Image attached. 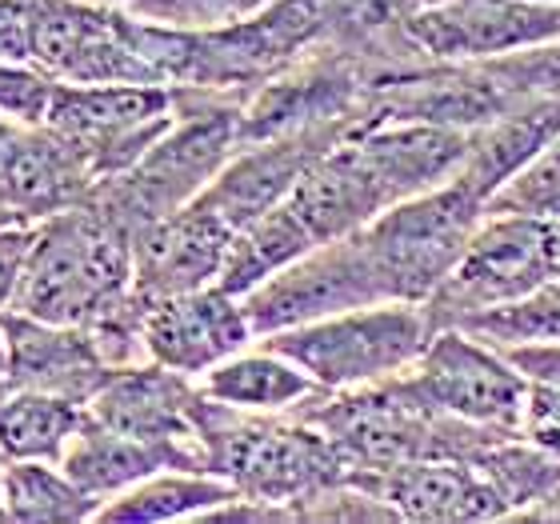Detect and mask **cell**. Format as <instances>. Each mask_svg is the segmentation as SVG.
<instances>
[{
  "label": "cell",
  "instance_id": "1",
  "mask_svg": "<svg viewBox=\"0 0 560 524\" xmlns=\"http://www.w3.org/2000/svg\"><path fill=\"white\" fill-rule=\"evenodd\" d=\"M132 296L129 224L105 209H60L36 229L9 304L48 325L89 328Z\"/></svg>",
  "mask_w": 560,
  "mask_h": 524
},
{
  "label": "cell",
  "instance_id": "2",
  "mask_svg": "<svg viewBox=\"0 0 560 524\" xmlns=\"http://www.w3.org/2000/svg\"><path fill=\"white\" fill-rule=\"evenodd\" d=\"M272 412H236L217 400H200V444L209 473L224 477L245 501L289 509L349 485L352 465L332 436L308 420H269Z\"/></svg>",
  "mask_w": 560,
  "mask_h": 524
},
{
  "label": "cell",
  "instance_id": "3",
  "mask_svg": "<svg viewBox=\"0 0 560 524\" xmlns=\"http://www.w3.org/2000/svg\"><path fill=\"white\" fill-rule=\"evenodd\" d=\"M429 337L432 325L424 304L376 301L308 325L280 328L260 340L301 364L325 393H345L405 376L420 361Z\"/></svg>",
  "mask_w": 560,
  "mask_h": 524
},
{
  "label": "cell",
  "instance_id": "4",
  "mask_svg": "<svg viewBox=\"0 0 560 524\" xmlns=\"http://www.w3.org/2000/svg\"><path fill=\"white\" fill-rule=\"evenodd\" d=\"M480 217L485 205L448 181L388 205L376 221L364 224L361 241L385 301H429L460 260Z\"/></svg>",
  "mask_w": 560,
  "mask_h": 524
},
{
  "label": "cell",
  "instance_id": "5",
  "mask_svg": "<svg viewBox=\"0 0 560 524\" xmlns=\"http://www.w3.org/2000/svg\"><path fill=\"white\" fill-rule=\"evenodd\" d=\"M557 277L560 224L513 217V212H485L453 272L424 301V313H429L432 333L460 328L468 316L516 301Z\"/></svg>",
  "mask_w": 560,
  "mask_h": 524
},
{
  "label": "cell",
  "instance_id": "6",
  "mask_svg": "<svg viewBox=\"0 0 560 524\" xmlns=\"http://www.w3.org/2000/svg\"><path fill=\"white\" fill-rule=\"evenodd\" d=\"M236 144H241L236 113H224V108L192 113L164 132L129 173L108 176L113 188H108L105 212H113L120 224H129L137 233L164 212L197 200L212 176L233 161Z\"/></svg>",
  "mask_w": 560,
  "mask_h": 524
},
{
  "label": "cell",
  "instance_id": "7",
  "mask_svg": "<svg viewBox=\"0 0 560 524\" xmlns=\"http://www.w3.org/2000/svg\"><path fill=\"white\" fill-rule=\"evenodd\" d=\"M176 96L164 84L57 81L48 125L81 152L93 176H120L173 129Z\"/></svg>",
  "mask_w": 560,
  "mask_h": 524
},
{
  "label": "cell",
  "instance_id": "8",
  "mask_svg": "<svg viewBox=\"0 0 560 524\" xmlns=\"http://www.w3.org/2000/svg\"><path fill=\"white\" fill-rule=\"evenodd\" d=\"M405 381L444 417L492 432H521L528 381L501 349L468 337L465 328H436Z\"/></svg>",
  "mask_w": 560,
  "mask_h": 524
},
{
  "label": "cell",
  "instance_id": "9",
  "mask_svg": "<svg viewBox=\"0 0 560 524\" xmlns=\"http://www.w3.org/2000/svg\"><path fill=\"white\" fill-rule=\"evenodd\" d=\"M385 301V292L376 284V272L364 253L361 229L352 236L316 245L301 260L284 265L269 280H260L257 289L245 292L241 304L248 313V325L257 337H269L280 328H296L308 321L332 313H349L361 304Z\"/></svg>",
  "mask_w": 560,
  "mask_h": 524
},
{
  "label": "cell",
  "instance_id": "10",
  "mask_svg": "<svg viewBox=\"0 0 560 524\" xmlns=\"http://www.w3.org/2000/svg\"><path fill=\"white\" fill-rule=\"evenodd\" d=\"M409 33L436 65H480L560 40V4L441 0L412 12Z\"/></svg>",
  "mask_w": 560,
  "mask_h": 524
},
{
  "label": "cell",
  "instance_id": "11",
  "mask_svg": "<svg viewBox=\"0 0 560 524\" xmlns=\"http://www.w3.org/2000/svg\"><path fill=\"white\" fill-rule=\"evenodd\" d=\"M140 340L149 361L173 373L205 376L233 352L248 349L257 333L248 325L241 296L224 292L221 284H209V289L176 292L144 304Z\"/></svg>",
  "mask_w": 560,
  "mask_h": 524
},
{
  "label": "cell",
  "instance_id": "12",
  "mask_svg": "<svg viewBox=\"0 0 560 524\" xmlns=\"http://www.w3.org/2000/svg\"><path fill=\"white\" fill-rule=\"evenodd\" d=\"M233 233V224L221 221L200 200H188L149 221L132 233V292L152 304L161 296L217 284Z\"/></svg>",
  "mask_w": 560,
  "mask_h": 524
},
{
  "label": "cell",
  "instance_id": "13",
  "mask_svg": "<svg viewBox=\"0 0 560 524\" xmlns=\"http://www.w3.org/2000/svg\"><path fill=\"white\" fill-rule=\"evenodd\" d=\"M192 376L173 373L164 364H120L101 381L84 412L93 424L140 441H168V444H200V385H188Z\"/></svg>",
  "mask_w": 560,
  "mask_h": 524
},
{
  "label": "cell",
  "instance_id": "14",
  "mask_svg": "<svg viewBox=\"0 0 560 524\" xmlns=\"http://www.w3.org/2000/svg\"><path fill=\"white\" fill-rule=\"evenodd\" d=\"M349 485H361L385 501L397 521H509L501 492L480 477L468 461H405L393 468L352 473Z\"/></svg>",
  "mask_w": 560,
  "mask_h": 524
},
{
  "label": "cell",
  "instance_id": "15",
  "mask_svg": "<svg viewBox=\"0 0 560 524\" xmlns=\"http://www.w3.org/2000/svg\"><path fill=\"white\" fill-rule=\"evenodd\" d=\"M0 333L9 349V388H40L84 405L113 373L93 337L77 325H48L9 308L0 313Z\"/></svg>",
  "mask_w": 560,
  "mask_h": 524
},
{
  "label": "cell",
  "instance_id": "16",
  "mask_svg": "<svg viewBox=\"0 0 560 524\" xmlns=\"http://www.w3.org/2000/svg\"><path fill=\"white\" fill-rule=\"evenodd\" d=\"M284 205L304 224V233L313 236V245H328L376 221L393 205V197L373 176V168L361 161V152L340 137L332 149L320 152L304 168Z\"/></svg>",
  "mask_w": 560,
  "mask_h": 524
},
{
  "label": "cell",
  "instance_id": "17",
  "mask_svg": "<svg viewBox=\"0 0 560 524\" xmlns=\"http://www.w3.org/2000/svg\"><path fill=\"white\" fill-rule=\"evenodd\" d=\"M60 468L89 497L105 504L113 497H120V492H129L140 480L164 473V468H200V473H209V461H205V449H192V444L140 441V436H125V432L101 429L93 420H84V429L72 436V444L60 456Z\"/></svg>",
  "mask_w": 560,
  "mask_h": 524
},
{
  "label": "cell",
  "instance_id": "18",
  "mask_svg": "<svg viewBox=\"0 0 560 524\" xmlns=\"http://www.w3.org/2000/svg\"><path fill=\"white\" fill-rule=\"evenodd\" d=\"M560 132V96H525L497 113L492 120L468 129V152L456 185L468 188L472 197L485 200L521 168V164L540 152Z\"/></svg>",
  "mask_w": 560,
  "mask_h": 524
},
{
  "label": "cell",
  "instance_id": "19",
  "mask_svg": "<svg viewBox=\"0 0 560 524\" xmlns=\"http://www.w3.org/2000/svg\"><path fill=\"white\" fill-rule=\"evenodd\" d=\"M197 385L217 405H229L236 412H272V417L308 405L316 393H325L301 364H292L284 352L269 349L265 340L260 349L233 352L229 361L197 376Z\"/></svg>",
  "mask_w": 560,
  "mask_h": 524
},
{
  "label": "cell",
  "instance_id": "20",
  "mask_svg": "<svg viewBox=\"0 0 560 524\" xmlns=\"http://www.w3.org/2000/svg\"><path fill=\"white\" fill-rule=\"evenodd\" d=\"M241 492L217 473H200V468H164L156 477L140 480L129 492H120L113 501L101 504L96 521L113 524H161V521H188V516H205L221 504L236 501Z\"/></svg>",
  "mask_w": 560,
  "mask_h": 524
},
{
  "label": "cell",
  "instance_id": "21",
  "mask_svg": "<svg viewBox=\"0 0 560 524\" xmlns=\"http://www.w3.org/2000/svg\"><path fill=\"white\" fill-rule=\"evenodd\" d=\"M81 400L40 388H9L0 393V453L9 461H52L60 465L72 436L84 429Z\"/></svg>",
  "mask_w": 560,
  "mask_h": 524
},
{
  "label": "cell",
  "instance_id": "22",
  "mask_svg": "<svg viewBox=\"0 0 560 524\" xmlns=\"http://www.w3.org/2000/svg\"><path fill=\"white\" fill-rule=\"evenodd\" d=\"M468 465L501 492L509 516H533L540 504H549L560 492V456L533 444L521 432L489 441L480 453H472Z\"/></svg>",
  "mask_w": 560,
  "mask_h": 524
},
{
  "label": "cell",
  "instance_id": "23",
  "mask_svg": "<svg viewBox=\"0 0 560 524\" xmlns=\"http://www.w3.org/2000/svg\"><path fill=\"white\" fill-rule=\"evenodd\" d=\"M0 509L9 521L28 524H69L96 521L101 501L77 485L52 461H9L0 480Z\"/></svg>",
  "mask_w": 560,
  "mask_h": 524
},
{
  "label": "cell",
  "instance_id": "24",
  "mask_svg": "<svg viewBox=\"0 0 560 524\" xmlns=\"http://www.w3.org/2000/svg\"><path fill=\"white\" fill-rule=\"evenodd\" d=\"M468 337L485 340L492 349H516L533 340H560V277L525 292L509 304L485 308L460 325Z\"/></svg>",
  "mask_w": 560,
  "mask_h": 524
},
{
  "label": "cell",
  "instance_id": "25",
  "mask_svg": "<svg viewBox=\"0 0 560 524\" xmlns=\"http://www.w3.org/2000/svg\"><path fill=\"white\" fill-rule=\"evenodd\" d=\"M485 212H513L560 224V132L485 200Z\"/></svg>",
  "mask_w": 560,
  "mask_h": 524
},
{
  "label": "cell",
  "instance_id": "26",
  "mask_svg": "<svg viewBox=\"0 0 560 524\" xmlns=\"http://www.w3.org/2000/svg\"><path fill=\"white\" fill-rule=\"evenodd\" d=\"M412 0H332L325 33L357 53H388L397 36H412Z\"/></svg>",
  "mask_w": 560,
  "mask_h": 524
},
{
  "label": "cell",
  "instance_id": "27",
  "mask_svg": "<svg viewBox=\"0 0 560 524\" xmlns=\"http://www.w3.org/2000/svg\"><path fill=\"white\" fill-rule=\"evenodd\" d=\"M52 96H57V77H48L36 65L0 60V117L4 120H16L24 129H45Z\"/></svg>",
  "mask_w": 560,
  "mask_h": 524
},
{
  "label": "cell",
  "instance_id": "28",
  "mask_svg": "<svg viewBox=\"0 0 560 524\" xmlns=\"http://www.w3.org/2000/svg\"><path fill=\"white\" fill-rule=\"evenodd\" d=\"M521 436L560 456V385H528L521 408Z\"/></svg>",
  "mask_w": 560,
  "mask_h": 524
},
{
  "label": "cell",
  "instance_id": "29",
  "mask_svg": "<svg viewBox=\"0 0 560 524\" xmlns=\"http://www.w3.org/2000/svg\"><path fill=\"white\" fill-rule=\"evenodd\" d=\"M0 60L33 65V0H0Z\"/></svg>",
  "mask_w": 560,
  "mask_h": 524
},
{
  "label": "cell",
  "instance_id": "30",
  "mask_svg": "<svg viewBox=\"0 0 560 524\" xmlns=\"http://www.w3.org/2000/svg\"><path fill=\"white\" fill-rule=\"evenodd\" d=\"M501 352L528 385H560V340H533Z\"/></svg>",
  "mask_w": 560,
  "mask_h": 524
},
{
  "label": "cell",
  "instance_id": "31",
  "mask_svg": "<svg viewBox=\"0 0 560 524\" xmlns=\"http://www.w3.org/2000/svg\"><path fill=\"white\" fill-rule=\"evenodd\" d=\"M0 393H9V349H4V333H0Z\"/></svg>",
  "mask_w": 560,
  "mask_h": 524
},
{
  "label": "cell",
  "instance_id": "32",
  "mask_svg": "<svg viewBox=\"0 0 560 524\" xmlns=\"http://www.w3.org/2000/svg\"><path fill=\"white\" fill-rule=\"evenodd\" d=\"M429 4H441V0H412V9H429Z\"/></svg>",
  "mask_w": 560,
  "mask_h": 524
},
{
  "label": "cell",
  "instance_id": "33",
  "mask_svg": "<svg viewBox=\"0 0 560 524\" xmlns=\"http://www.w3.org/2000/svg\"><path fill=\"white\" fill-rule=\"evenodd\" d=\"M4 465H9V456L0 453V480H4ZM0 516H4V509H0Z\"/></svg>",
  "mask_w": 560,
  "mask_h": 524
},
{
  "label": "cell",
  "instance_id": "34",
  "mask_svg": "<svg viewBox=\"0 0 560 524\" xmlns=\"http://www.w3.org/2000/svg\"><path fill=\"white\" fill-rule=\"evenodd\" d=\"M537 4H560V0H537Z\"/></svg>",
  "mask_w": 560,
  "mask_h": 524
}]
</instances>
